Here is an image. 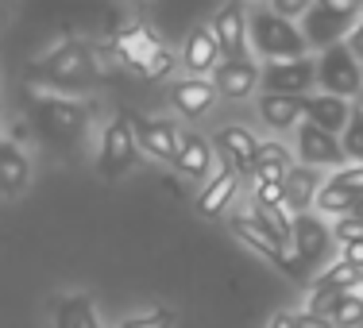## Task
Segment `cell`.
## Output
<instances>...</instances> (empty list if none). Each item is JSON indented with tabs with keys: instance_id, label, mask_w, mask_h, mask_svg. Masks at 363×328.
I'll list each match as a JSON object with an SVG mask.
<instances>
[{
	"instance_id": "cell-1",
	"label": "cell",
	"mask_w": 363,
	"mask_h": 328,
	"mask_svg": "<svg viewBox=\"0 0 363 328\" xmlns=\"http://www.w3.org/2000/svg\"><path fill=\"white\" fill-rule=\"evenodd\" d=\"M23 77L43 85V89H58V93L93 89V85H101V50L93 43L66 39L58 47H50L47 55H39L35 62H28Z\"/></svg>"
},
{
	"instance_id": "cell-2",
	"label": "cell",
	"mask_w": 363,
	"mask_h": 328,
	"mask_svg": "<svg viewBox=\"0 0 363 328\" xmlns=\"http://www.w3.org/2000/svg\"><path fill=\"white\" fill-rule=\"evenodd\" d=\"M247 47L259 62H286V58H301L309 55L306 35L298 23L274 16L267 4L247 8Z\"/></svg>"
},
{
	"instance_id": "cell-3",
	"label": "cell",
	"mask_w": 363,
	"mask_h": 328,
	"mask_svg": "<svg viewBox=\"0 0 363 328\" xmlns=\"http://www.w3.org/2000/svg\"><path fill=\"white\" fill-rule=\"evenodd\" d=\"M89 116H93V105H85V101L55 97V93H35L31 97V120L58 147H74L82 140L85 128H89Z\"/></svg>"
},
{
	"instance_id": "cell-4",
	"label": "cell",
	"mask_w": 363,
	"mask_h": 328,
	"mask_svg": "<svg viewBox=\"0 0 363 328\" xmlns=\"http://www.w3.org/2000/svg\"><path fill=\"white\" fill-rule=\"evenodd\" d=\"M228 232H232V236H236L244 247H252L255 255H263L271 266H279L286 278L301 282V286H309V271L298 263V255H294L290 247L282 244V239L274 236V232L267 228V224L259 220L252 209H236V213H232V217H228Z\"/></svg>"
},
{
	"instance_id": "cell-5",
	"label": "cell",
	"mask_w": 363,
	"mask_h": 328,
	"mask_svg": "<svg viewBox=\"0 0 363 328\" xmlns=\"http://www.w3.org/2000/svg\"><path fill=\"white\" fill-rule=\"evenodd\" d=\"M359 16H363V0H313L306 20L298 23L309 55H321L333 43H344V35L359 23Z\"/></svg>"
},
{
	"instance_id": "cell-6",
	"label": "cell",
	"mask_w": 363,
	"mask_h": 328,
	"mask_svg": "<svg viewBox=\"0 0 363 328\" xmlns=\"http://www.w3.org/2000/svg\"><path fill=\"white\" fill-rule=\"evenodd\" d=\"M140 143L132 135V124L128 116H112L105 128H101V143H97V174L105 182H120L124 174H132L135 162H140Z\"/></svg>"
},
{
	"instance_id": "cell-7",
	"label": "cell",
	"mask_w": 363,
	"mask_h": 328,
	"mask_svg": "<svg viewBox=\"0 0 363 328\" xmlns=\"http://www.w3.org/2000/svg\"><path fill=\"white\" fill-rule=\"evenodd\" d=\"M317 85L328 97H340V101H356L363 93V66L344 43H333L317 55Z\"/></svg>"
},
{
	"instance_id": "cell-8",
	"label": "cell",
	"mask_w": 363,
	"mask_h": 328,
	"mask_svg": "<svg viewBox=\"0 0 363 328\" xmlns=\"http://www.w3.org/2000/svg\"><path fill=\"white\" fill-rule=\"evenodd\" d=\"M259 89L263 93H279V97H306L317 85V55H301L286 58V62H259Z\"/></svg>"
},
{
	"instance_id": "cell-9",
	"label": "cell",
	"mask_w": 363,
	"mask_h": 328,
	"mask_svg": "<svg viewBox=\"0 0 363 328\" xmlns=\"http://www.w3.org/2000/svg\"><path fill=\"white\" fill-rule=\"evenodd\" d=\"M290 251L298 255V263L306 266L309 278H313L317 266L333 263V224H328L325 217H317V213H301V217H294Z\"/></svg>"
},
{
	"instance_id": "cell-10",
	"label": "cell",
	"mask_w": 363,
	"mask_h": 328,
	"mask_svg": "<svg viewBox=\"0 0 363 328\" xmlns=\"http://www.w3.org/2000/svg\"><path fill=\"white\" fill-rule=\"evenodd\" d=\"M128 124H132V135H135V143H140V154H151L155 162L174 166L178 135H182L174 116H140V112H128Z\"/></svg>"
},
{
	"instance_id": "cell-11",
	"label": "cell",
	"mask_w": 363,
	"mask_h": 328,
	"mask_svg": "<svg viewBox=\"0 0 363 328\" xmlns=\"http://www.w3.org/2000/svg\"><path fill=\"white\" fill-rule=\"evenodd\" d=\"M294 159H301V166H313V170H340L348 162L340 135H328L313 124L294 128Z\"/></svg>"
},
{
	"instance_id": "cell-12",
	"label": "cell",
	"mask_w": 363,
	"mask_h": 328,
	"mask_svg": "<svg viewBox=\"0 0 363 328\" xmlns=\"http://www.w3.org/2000/svg\"><path fill=\"white\" fill-rule=\"evenodd\" d=\"M213 35L220 43V55L228 62L236 58H252V47H247V4L244 0H224V4L213 12Z\"/></svg>"
},
{
	"instance_id": "cell-13",
	"label": "cell",
	"mask_w": 363,
	"mask_h": 328,
	"mask_svg": "<svg viewBox=\"0 0 363 328\" xmlns=\"http://www.w3.org/2000/svg\"><path fill=\"white\" fill-rule=\"evenodd\" d=\"M213 151L236 170L244 182H252V170H255V154H259V135L244 124H224L213 132Z\"/></svg>"
},
{
	"instance_id": "cell-14",
	"label": "cell",
	"mask_w": 363,
	"mask_h": 328,
	"mask_svg": "<svg viewBox=\"0 0 363 328\" xmlns=\"http://www.w3.org/2000/svg\"><path fill=\"white\" fill-rule=\"evenodd\" d=\"M213 178L201 186V193H197V201H194V213L201 220H213V217H224L228 213V205H232V197L240 193V186H244V178L236 174V170L228 166V162L217 154V162H213Z\"/></svg>"
},
{
	"instance_id": "cell-15",
	"label": "cell",
	"mask_w": 363,
	"mask_h": 328,
	"mask_svg": "<svg viewBox=\"0 0 363 328\" xmlns=\"http://www.w3.org/2000/svg\"><path fill=\"white\" fill-rule=\"evenodd\" d=\"M217 101H220V93L209 77H178V81H170V108H174L182 120L209 116Z\"/></svg>"
},
{
	"instance_id": "cell-16",
	"label": "cell",
	"mask_w": 363,
	"mask_h": 328,
	"mask_svg": "<svg viewBox=\"0 0 363 328\" xmlns=\"http://www.w3.org/2000/svg\"><path fill=\"white\" fill-rule=\"evenodd\" d=\"M220 62H224V55H220V43H217V35H213L209 23L189 28L186 43H182V66H186V74L189 77H205V74L217 70Z\"/></svg>"
},
{
	"instance_id": "cell-17",
	"label": "cell",
	"mask_w": 363,
	"mask_h": 328,
	"mask_svg": "<svg viewBox=\"0 0 363 328\" xmlns=\"http://www.w3.org/2000/svg\"><path fill=\"white\" fill-rule=\"evenodd\" d=\"M213 162H217V151H213V140H205L201 132H194V128H186V132L178 135V159H174V170L182 178H189V182H209V170Z\"/></svg>"
},
{
	"instance_id": "cell-18",
	"label": "cell",
	"mask_w": 363,
	"mask_h": 328,
	"mask_svg": "<svg viewBox=\"0 0 363 328\" xmlns=\"http://www.w3.org/2000/svg\"><path fill=\"white\" fill-rule=\"evenodd\" d=\"M298 105H301L306 124L321 128L328 135H340L352 120L356 101H340V97H328V93H306V97H298Z\"/></svg>"
},
{
	"instance_id": "cell-19",
	"label": "cell",
	"mask_w": 363,
	"mask_h": 328,
	"mask_svg": "<svg viewBox=\"0 0 363 328\" xmlns=\"http://www.w3.org/2000/svg\"><path fill=\"white\" fill-rule=\"evenodd\" d=\"M259 74H263V66L252 62V58H236V62L224 58L213 70V85L228 101H247V97H259Z\"/></svg>"
},
{
	"instance_id": "cell-20",
	"label": "cell",
	"mask_w": 363,
	"mask_h": 328,
	"mask_svg": "<svg viewBox=\"0 0 363 328\" xmlns=\"http://www.w3.org/2000/svg\"><path fill=\"white\" fill-rule=\"evenodd\" d=\"M162 47V39L155 35L147 23H132V28H124L112 43V55H116V62L124 66V70H135L140 74L147 62H151V55Z\"/></svg>"
},
{
	"instance_id": "cell-21",
	"label": "cell",
	"mask_w": 363,
	"mask_h": 328,
	"mask_svg": "<svg viewBox=\"0 0 363 328\" xmlns=\"http://www.w3.org/2000/svg\"><path fill=\"white\" fill-rule=\"evenodd\" d=\"M50 321H55V328H105L97 301L89 293H58L50 301Z\"/></svg>"
},
{
	"instance_id": "cell-22",
	"label": "cell",
	"mask_w": 363,
	"mask_h": 328,
	"mask_svg": "<svg viewBox=\"0 0 363 328\" xmlns=\"http://www.w3.org/2000/svg\"><path fill=\"white\" fill-rule=\"evenodd\" d=\"M294 166V147L279 140H259L255 154V170H252V186H282Z\"/></svg>"
},
{
	"instance_id": "cell-23",
	"label": "cell",
	"mask_w": 363,
	"mask_h": 328,
	"mask_svg": "<svg viewBox=\"0 0 363 328\" xmlns=\"http://www.w3.org/2000/svg\"><path fill=\"white\" fill-rule=\"evenodd\" d=\"M321 186H325L321 170L294 162L290 174H286V182H282V189H286V209L294 213V217H301V213H313V201H317V193H321Z\"/></svg>"
},
{
	"instance_id": "cell-24",
	"label": "cell",
	"mask_w": 363,
	"mask_h": 328,
	"mask_svg": "<svg viewBox=\"0 0 363 328\" xmlns=\"http://www.w3.org/2000/svg\"><path fill=\"white\" fill-rule=\"evenodd\" d=\"M255 112L259 120L267 124V132L274 135H286L301 124V105L298 97H279V93H259L255 97Z\"/></svg>"
},
{
	"instance_id": "cell-25",
	"label": "cell",
	"mask_w": 363,
	"mask_h": 328,
	"mask_svg": "<svg viewBox=\"0 0 363 328\" xmlns=\"http://www.w3.org/2000/svg\"><path fill=\"white\" fill-rule=\"evenodd\" d=\"M31 186V159L20 151V143L0 140V193L20 197Z\"/></svg>"
},
{
	"instance_id": "cell-26",
	"label": "cell",
	"mask_w": 363,
	"mask_h": 328,
	"mask_svg": "<svg viewBox=\"0 0 363 328\" xmlns=\"http://www.w3.org/2000/svg\"><path fill=\"white\" fill-rule=\"evenodd\" d=\"M356 201H359V197H356V193H348V189L321 186V193H317V201H313V213H317V217H333V220H340V217H348V213L356 209Z\"/></svg>"
},
{
	"instance_id": "cell-27",
	"label": "cell",
	"mask_w": 363,
	"mask_h": 328,
	"mask_svg": "<svg viewBox=\"0 0 363 328\" xmlns=\"http://www.w3.org/2000/svg\"><path fill=\"white\" fill-rule=\"evenodd\" d=\"M359 282V271L348 263H340V259H333L328 266H321V271L309 278V286H333V290H356Z\"/></svg>"
},
{
	"instance_id": "cell-28",
	"label": "cell",
	"mask_w": 363,
	"mask_h": 328,
	"mask_svg": "<svg viewBox=\"0 0 363 328\" xmlns=\"http://www.w3.org/2000/svg\"><path fill=\"white\" fill-rule=\"evenodd\" d=\"M328 321H333V328H359L363 324V298L356 290L340 293V301L328 309Z\"/></svg>"
},
{
	"instance_id": "cell-29",
	"label": "cell",
	"mask_w": 363,
	"mask_h": 328,
	"mask_svg": "<svg viewBox=\"0 0 363 328\" xmlns=\"http://www.w3.org/2000/svg\"><path fill=\"white\" fill-rule=\"evenodd\" d=\"M252 213H255V217L263 220L267 228H271V232H274V236H279L286 247L294 244V213L286 209V205H279V209H252Z\"/></svg>"
},
{
	"instance_id": "cell-30",
	"label": "cell",
	"mask_w": 363,
	"mask_h": 328,
	"mask_svg": "<svg viewBox=\"0 0 363 328\" xmlns=\"http://www.w3.org/2000/svg\"><path fill=\"white\" fill-rule=\"evenodd\" d=\"M340 147H344V159L359 162V166H363V112L359 108H352L348 128L340 132Z\"/></svg>"
},
{
	"instance_id": "cell-31",
	"label": "cell",
	"mask_w": 363,
	"mask_h": 328,
	"mask_svg": "<svg viewBox=\"0 0 363 328\" xmlns=\"http://www.w3.org/2000/svg\"><path fill=\"white\" fill-rule=\"evenodd\" d=\"M174 66H178V55L167 47V43H162V47L151 55V62H147L143 70H140V77H147V81H162V77L174 74Z\"/></svg>"
},
{
	"instance_id": "cell-32",
	"label": "cell",
	"mask_w": 363,
	"mask_h": 328,
	"mask_svg": "<svg viewBox=\"0 0 363 328\" xmlns=\"http://www.w3.org/2000/svg\"><path fill=\"white\" fill-rule=\"evenodd\" d=\"M325 186H336V189H348V193L363 197V166L359 162H344L340 170H333V174L325 178Z\"/></svg>"
},
{
	"instance_id": "cell-33",
	"label": "cell",
	"mask_w": 363,
	"mask_h": 328,
	"mask_svg": "<svg viewBox=\"0 0 363 328\" xmlns=\"http://www.w3.org/2000/svg\"><path fill=\"white\" fill-rule=\"evenodd\" d=\"M178 317L174 309H151V313H140V317H128V321H120L116 328H174Z\"/></svg>"
},
{
	"instance_id": "cell-34",
	"label": "cell",
	"mask_w": 363,
	"mask_h": 328,
	"mask_svg": "<svg viewBox=\"0 0 363 328\" xmlns=\"http://www.w3.org/2000/svg\"><path fill=\"white\" fill-rule=\"evenodd\" d=\"M333 244H340V247L363 244V220H356V217H340V220H333Z\"/></svg>"
},
{
	"instance_id": "cell-35",
	"label": "cell",
	"mask_w": 363,
	"mask_h": 328,
	"mask_svg": "<svg viewBox=\"0 0 363 328\" xmlns=\"http://www.w3.org/2000/svg\"><path fill=\"white\" fill-rule=\"evenodd\" d=\"M267 8H271L274 16H282V20H290V23H301L306 12L313 8V0H267Z\"/></svg>"
},
{
	"instance_id": "cell-36",
	"label": "cell",
	"mask_w": 363,
	"mask_h": 328,
	"mask_svg": "<svg viewBox=\"0 0 363 328\" xmlns=\"http://www.w3.org/2000/svg\"><path fill=\"white\" fill-rule=\"evenodd\" d=\"M279 205H286L282 186H252V209H279Z\"/></svg>"
},
{
	"instance_id": "cell-37",
	"label": "cell",
	"mask_w": 363,
	"mask_h": 328,
	"mask_svg": "<svg viewBox=\"0 0 363 328\" xmlns=\"http://www.w3.org/2000/svg\"><path fill=\"white\" fill-rule=\"evenodd\" d=\"M344 47H348L352 55H356V62L363 66V16H359V23H356V28H352L348 35H344Z\"/></svg>"
},
{
	"instance_id": "cell-38",
	"label": "cell",
	"mask_w": 363,
	"mask_h": 328,
	"mask_svg": "<svg viewBox=\"0 0 363 328\" xmlns=\"http://www.w3.org/2000/svg\"><path fill=\"white\" fill-rule=\"evenodd\" d=\"M340 263H348V266H356V271H363V244H348V247H340Z\"/></svg>"
},
{
	"instance_id": "cell-39",
	"label": "cell",
	"mask_w": 363,
	"mask_h": 328,
	"mask_svg": "<svg viewBox=\"0 0 363 328\" xmlns=\"http://www.w3.org/2000/svg\"><path fill=\"white\" fill-rule=\"evenodd\" d=\"M294 321H298V328H333V321H328V317L306 313V309H301V313H294Z\"/></svg>"
},
{
	"instance_id": "cell-40",
	"label": "cell",
	"mask_w": 363,
	"mask_h": 328,
	"mask_svg": "<svg viewBox=\"0 0 363 328\" xmlns=\"http://www.w3.org/2000/svg\"><path fill=\"white\" fill-rule=\"evenodd\" d=\"M267 328H298V321H294V313H274Z\"/></svg>"
},
{
	"instance_id": "cell-41",
	"label": "cell",
	"mask_w": 363,
	"mask_h": 328,
	"mask_svg": "<svg viewBox=\"0 0 363 328\" xmlns=\"http://www.w3.org/2000/svg\"><path fill=\"white\" fill-rule=\"evenodd\" d=\"M348 217H356V220H363V197H359V201H356V209H352Z\"/></svg>"
},
{
	"instance_id": "cell-42",
	"label": "cell",
	"mask_w": 363,
	"mask_h": 328,
	"mask_svg": "<svg viewBox=\"0 0 363 328\" xmlns=\"http://www.w3.org/2000/svg\"><path fill=\"white\" fill-rule=\"evenodd\" d=\"M356 293H359V298H363V271H359V282H356Z\"/></svg>"
},
{
	"instance_id": "cell-43",
	"label": "cell",
	"mask_w": 363,
	"mask_h": 328,
	"mask_svg": "<svg viewBox=\"0 0 363 328\" xmlns=\"http://www.w3.org/2000/svg\"><path fill=\"white\" fill-rule=\"evenodd\" d=\"M0 140H4V112H0Z\"/></svg>"
},
{
	"instance_id": "cell-44",
	"label": "cell",
	"mask_w": 363,
	"mask_h": 328,
	"mask_svg": "<svg viewBox=\"0 0 363 328\" xmlns=\"http://www.w3.org/2000/svg\"><path fill=\"white\" fill-rule=\"evenodd\" d=\"M356 108H359V112H363V93H359V97H356Z\"/></svg>"
},
{
	"instance_id": "cell-45",
	"label": "cell",
	"mask_w": 363,
	"mask_h": 328,
	"mask_svg": "<svg viewBox=\"0 0 363 328\" xmlns=\"http://www.w3.org/2000/svg\"><path fill=\"white\" fill-rule=\"evenodd\" d=\"M0 23H4V12H0Z\"/></svg>"
},
{
	"instance_id": "cell-46",
	"label": "cell",
	"mask_w": 363,
	"mask_h": 328,
	"mask_svg": "<svg viewBox=\"0 0 363 328\" xmlns=\"http://www.w3.org/2000/svg\"><path fill=\"white\" fill-rule=\"evenodd\" d=\"M244 4H247V0H244Z\"/></svg>"
}]
</instances>
